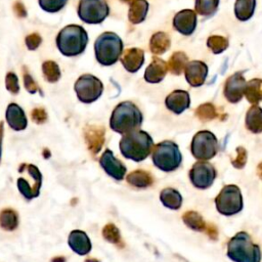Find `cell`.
I'll use <instances>...</instances> for the list:
<instances>
[{"label":"cell","instance_id":"20","mask_svg":"<svg viewBox=\"0 0 262 262\" xmlns=\"http://www.w3.org/2000/svg\"><path fill=\"white\" fill-rule=\"evenodd\" d=\"M6 121L14 130H24L27 127V118L23 108L16 103H10L6 110Z\"/></svg>","mask_w":262,"mask_h":262},{"label":"cell","instance_id":"25","mask_svg":"<svg viewBox=\"0 0 262 262\" xmlns=\"http://www.w3.org/2000/svg\"><path fill=\"white\" fill-rule=\"evenodd\" d=\"M256 0H235L234 14L241 21L249 20L255 12Z\"/></svg>","mask_w":262,"mask_h":262},{"label":"cell","instance_id":"8","mask_svg":"<svg viewBox=\"0 0 262 262\" xmlns=\"http://www.w3.org/2000/svg\"><path fill=\"white\" fill-rule=\"evenodd\" d=\"M190 150L199 161H207L216 156L218 151V140L216 136L207 130L198 132L191 141Z\"/></svg>","mask_w":262,"mask_h":262},{"label":"cell","instance_id":"19","mask_svg":"<svg viewBox=\"0 0 262 262\" xmlns=\"http://www.w3.org/2000/svg\"><path fill=\"white\" fill-rule=\"evenodd\" d=\"M69 246L71 249L79 254L86 255L91 250V243L87 234L81 230H74L69 235Z\"/></svg>","mask_w":262,"mask_h":262},{"label":"cell","instance_id":"35","mask_svg":"<svg viewBox=\"0 0 262 262\" xmlns=\"http://www.w3.org/2000/svg\"><path fill=\"white\" fill-rule=\"evenodd\" d=\"M68 0H39L40 7L47 12H57L64 7Z\"/></svg>","mask_w":262,"mask_h":262},{"label":"cell","instance_id":"31","mask_svg":"<svg viewBox=\"0 0 262 262\" xmlns=\"http://www.w3.org/2000/svg\"><path fill=\"white\" fill-rule=\"evenodd\" d=\"M229 41L226 37L220 35H212L207 39V47L214 54H220L228 48Z\"/></svg>","mask_w":262,"mask_h":262},{"label":"cell","instance_id":"32","mask_svg":"<svg viewBox=\"0 0 262 262\" xmlns=\"http://www.w3.org/2000/svg\"><path fill=\"white\" fill-rule=\"evenodd\" d=\"M42 72H43V76H44L45 80L48 81L49 83H54V82L58 81L61 76L58 64L52 60H47V61L43 62Z\"/></svg>","mask_w":262,"mask_h":262},{"label":"cell","instance_id":"15","mask_svg":"<svg viewBox=\"0 0 262 262\" xmlns=\"http://www.w3.org/2000/svg\"><path fill=\"white\" fill-rule=\"evenodd\" d=\"M100 166L103 170L113 178L117 180H122L126 174L125 165L114 157V154L110 149H105L100 158Z\"/></svg>","mask_w":262,"mask_h":262},{"label":"cell","instance_id":"26","mask_svg":"<svg viewBox=\"0 0 262 262\" xmlns=\"http://www.w3.org/2000/svg\"><path fill=\"white\" fill-rule=\"evenodd\" d=\"M187 63L188 57L186 53L183 51H176L170 56L167 62L168 71L175 76H179L182 74V72H184Z\"/></svg>","mask_w":262,"mask_h":262},{"label":"cell","instance_id":"13","mask_svg":"<svg viewBox=\"0 0 262 262\" xmlns=\"http://www.w3.org/2000/svg\"><path fill=\"white\" fill-rule=\"evenodd\" d=\"M196 23V12L191 9H182L173 17L174 29L184 36H189L194 32Z\"/></svg>","mask_w":262,"mask_h":262},{"label":"cell","instance_id":"14","mask_svg":"<svg viewBox=\"0 0 262 262\" xmlns=\"http://www.w3.org/2000/svg\"><path fill=\"white\" fill-rule=\"evenodd\" d=\"M184 76L191 87H200L207 79L208 66L202 60L188 61L184 70Z\"/></svg>","mask_w":262,"mask_h":262},{"label":"cell","instance_id":"5","mask_svg":"<svg viewBox=\"0 0 262 262\" xmlns=\"http://www.w3.org/2000/svg\"><path fill=\"white\" fill-rule=\"evenodd\" d=\"M123 51L122 39L113 32H104L98 36L94 43L96 60L104 67L115 64Z\"/></svg>","mask_w":262,"mask_h":262},{"label":"cell","instance_id":"42","mask_svg":"<svg viewBox=\"0 0 262 262\" xmlns=\"http://www.w3.org/2000/svg\"><path fill=\"white\" fill-rule=\"evenodd\" d=\"M206 233L210 236L211 239H214L216 241L217 239V236H218V230L216 228V226L214 224H208L206 226V229H205Z\"/></svg>","mask_w":262,"mask_h":262},{"label":"cell","instance_id":"40","mask_svg":"<svg viewBox=\"0 0 262 262\" xmlns=\"http://www.w3.org/2000/svg\"><path fill=\"white\" fill-rule=\"evenodd\" d=\"M24 83H25L26 89L29 92L35 93V92L38 91V85L36 84V82L33 80L32 76L29 73H25L24 74Z\"/></svg>","mask_w":262,"mask_h":262},{"label":"cell","instance_id":"37","mask_svg":"<svg viewBox=\"0 0 262 262\" xmlns=\"http://www.w3.org/2000/svg\"><path fill=\"white\" fill-rule=\"evenodd\" d=\"M233 167L236 169H242L247 163V150L243 146L236 148V157L231 161Z\"/></svg>","mask_w":262,"mask_h":262},{"label":"cell","instance_id":"24","mask_svg":"<svg viewBox=\"0 0 262 262\" xmlns=\"http://www.w3.org/2000/svg\"><path fill=\"white\" fill-rule=\"evenodd\" d=\"M244 96L252 104H258L262 100V79H251L246 83Z\"/></svg>","mask_w":262,"mask_h":262},{"label":"cell","instance_id":"28","mask_svg":"<svg viewBox=\"0 0 262 262\" xmlns=\"http://www.w3.org/2000/svg\"><path fill=\"white\" fill-rule=\"evenodd\" d=\"M220 0H195L194 11L202 16H212L218 9Z\"/></svg>","mask_w":262,"mask_h":262},{"label":"cell","instance_id":"21","mask_svg":"<svg viewBox=\"0 0 262 262\" xmlns=\"http://www.w3.org/2000/svg\"><path fill=\"white\" fill-rule=\"evenodd\" d=\"M245 123L247 129L251 132H262V108L257 104H253L246 114Z\"/></svg>","mask_w":262,"mask_h":262},{"label":"cell","instance_id":"18","mask_svg":"<svg viewBox=\"0 0 262 262\" xmlns=\"http://www.w3.org/2000/svg\"><path fill=\"white\" fill-rule=\"evenodd\" d=\"M168 72V64L160 57L154 56L144 72V80L148 83H160Z\"/></svg>","mask_w":262,"mask_h":262},{"label":"cell","instance_id":"1","mask_svg":"<svg viewBox=\"0 0 262 262\" xmlns=\"http://www.w3.org/2000/svg\"><path fill=\"white\" fill-rule=\"evenodd\" d=\"M142 120L143 117L140 110L133 102L123 101L113 111L110 119V126L114 131L124 135L138 130Z\"/></svg>","mask_w":262,"mask_h":262},{"label":"cell","instance_id":"44","mask_svg":"<svg viewBox=\"0 0 262 262\" xmlns=\"http://www.w3.org/2000/svg\"><path fill=\"white\" fill-rule=\"evenodd\" d=\"M122 2H125V3H131L132 1H134V0H121Z\"/></svg>","mask_w":262,"mask_h":262},{"label":"cell","instance_id":"33","mask_svg":"<svg viewBox=\"0 0 262 262\" xmlns=\"http://www.w3.org/2000/svg\"><path fill=\"white\" fill-rule=\"evenodd\" d=\"M217 110L211 102H206L198 106L195 110V116L203 122H208L217 117Z\"/></svg>","mask_w":262,"mask_h":262},{"label":"cell","instance_id":"3","mask_svg":"<svg viewBox=\"0 0 262 262\" xmlns=\"http://www.w3.org/2000/svg\"><path fill=\"white\" fill-rule=\"evenodd\" d=\"M88 44L85 29L78 25H69L61 29L56 37V46L64 56H77L84 52Z\"/></svg>","mask_w":262,"mask_h":262},{"label":"cell","instance_id":"29","mask_svg":"<svg viewBox=\"0 0 262 262\" xmlns=\"http://www.w3.org/2000/svg\"><path fill=\"white\" fill-rule=\"evenodd\" d=\"M127 181L136 187H147L152 183V176L142 170H137L127 176Z\"/></svg>","mask_w":262,"mask_h":262},{"label":"cell","instance_id":"30","mask_svg":"<svg viewBox=\"0 0 262 262\" xmlns=\"http://www.w3.org/2000/svg\"><path fill=\"white\" fill-rule=\"evenodd\" d=\"M182 219H183V222L191 229L193 230H196V231H205L206 229V222L204 221L203 217L194 212V211H188V212H185L182 216Z\"/></svg>","mask_w":262,"mask_h":262},{"label":"cell","instance_id":"4","mask_svg":"<svg viewBox=\"0 0 262 262\" xmlns=\"http://www.w3.org/2000/svg\"><path fill=\"white\" fill-rule=\"evenodd\" d=\"M227 256L234 262H260L262 255L259 246L252 242L251 236L241 231L228 242Z\"/></svg>","mask_w":262,"mask_h":262},{"label":"cell","instance_id":"11","mask_svg":"<svg viewBox=\"0 0 262 262\" xmlns=\"http://www.w3.org/2000/svg\"><path fill=\"white\" fill-rule=\"evenodd\" d=\"M216 174L217 173L213 165L206 161H199L193 164L188 176L194 187L206 189L213 184Z\"/></svg>","mask_w":262,"mask_h":262},{"label":"cell","instance_id":"38","mask_svg":"<svg viewBox=\"0 0 262 262\" xmlns=\"http://www.w3.org/2000/svg\"><path fill=\"white\" fill-rule=\"evenodd\" d=\"M103 236L112 243H118L120 241V232L114 224H107L103 228Z\"/></svg>","mask_w":262,"mask_h":262},{"label":"cell","instance_id":"16","mask_svg":"<svg viewBox=\"0 0 262 262\" xmlns=\"http://www.w3.org/2000/svg\"><path fill=\"white\" fill-rule=\"evenodd\" d=\"M165 104L168 110L174 114H181L190 105L189 93L185 90H174L165 99Z\"/></svg>","mask_w":262,"mask_h":262},{"label":"cell","instance_id":"9","mask_svg":"<svg viewBox=\"0 0 262 262\" xmlns=\"http://www.w3.org/2000/svg\"><path fill=\"white\" fill-rule=\"evenodd\" d=\"M77 11L82 21L97 25L106 18L110 7L106 0H80Z\"/></svg>","mask_w":262,"mask_h":262},{"label":"cell","instance_id":"2","mask_svg":"<svg viewBox=\"0 0 262 262\" xmlns=\"http://www.w3.org/2000/svg\"><path fill=\"white\" fill-rule=\"evenodd\" d=\"M154 141L148 133L142 130H135L123 135L120 141L122 155L135 162L146 159L152 151Z\"/></svg>","mask_w":262,"mask_h":262},{"label":"cell","instance_id":"36","mask_svg":"<svg viewBox=\"0 0 262 262\" xmlns=\"http://www.w3.org/2000/svg\"><path fill=\"white\" fill-rule=\"evenodd\" d=\"M5 85L6 88L9 92H11L12 94H16L19 91V85H18V79L16 77V75L14 73L9 72L6 75L5 78Z\"/></svg>","mask_w":262,"mask_h":262},{"label":"cell","instance_id":"43","mask_svg":"<svg viewBox=\"0 0 262 262\" xmlns=\"http://www.w3.org/2000/svg\"><path fill=\"white\" fill-rule=\"evenodd\" d=\"M257 174H258V176L262 179V163H260V164L258 165V167H257Z\"/></svg>","mask_w":262,"mask_h":262},{"label":"cell","instance_id":"6","mask_svg":"<svg viewBox=\"0 0 262 262\" xmlns=\"http://www.w3.org/2000/svg\"><path fill=\"white\" fill-rule=\"evenodd\" d=\"M151 159L155 166L160 170L170 172L176 170L180 166L182 156L175 142L165 140L155 146Z\"/></svg>","mask_w":262,"mask_h":262},{"label":"cell","instance_id":"27","mask_svg":"<svg viewBox=\"0 0 262 262\" xmlns=\"http://www.w3.org/2000/svg\"><path fill=\"white\" fill-rule=\"evenodd\" d=\"M160 200L163 205L169 209L177 210L182 205V196L181 194L174 188H165L161 191Z\"/></svg>","mask_w":262,"mask_h":262},{"label":"cell","instance_id":"34","mask_svg":"<svg viewBox=\"0 0 262 262\" xmlns=\"http://www.w3.org/2000/svg\"><path fill=\"white\" fill-rule=\"evenodd\" d=\"M0 226L6 230H13L17 226V215L13 210H3L0 214Z\"/></svg>","mask_w":262,"mask_h":262},{"label":"cell","instance_id":"7","mask_svg":"<svg viewBox=\"0 0 262 262\" xmlns=\"http://www.w3.org/2000/svg\"><path fill=\"white\" fill-rule=\"evenodd\" d=\"M215 205L217 211L225 216L241 212L244 206L241 189L234 184L225 185L215 198Z\"/></svg>","mask_w":262,"mask_h":262},{"label":"cell","instance_id":"23","mask_svg":"<svg viewBox=\"0 0 262 262\" xmlns=\"http://www.w3.org/2000/svg\"><path fill=\"white\" fill-rule=\"evenodd\" d=\"M171 46V40L167 33L157 32L149 40V49L156 55H161L165 53Z\"/></svg>","mask_w":262,"mask_h":262},{"label":"cell","instance_id":"10","mask_svg":"<svg viewBox=\"0 0 262 262\" xmlns=\"http://www.w3.org/2000/svg\"><path fill=\"white\" fill-rule=\"evenodd\" d=\"M74 88L77 97L84 103H91L95 101L100 97L103 91L102 82L90 74H85L79 77Z\"/></svg>","mask_w":262,"mask_h":262},{"label":"cell","instance_id":"39","mask_svg":"<svg viewBox=\"0 0 262 262\" xmlns=\"http://www.w3.org/2000/svg\"><path fill=\"white\" fill-rule=\"evenodd\" d=\"M41 41H42V38L40 37V35L37 33H33L26 38V45L30 50H35L39 47V45L41 44Z\"/></svg>","mask_w":262,"mask_h":262},{"label":"cell","instance_id":"17","mask_svg":"<svg viewBox=\"0 0 262 262\" xmlns=\"http://www.w3.org/2000/svg\"><path fill=\"white\" fill-rule=\"evenodd\" d=\"M120 59L126 71L136 73L144 62V51L140 48H129L124 51Z\"/></svg>","mask_w":262,"mask_h":262},{"label":"cell","instance_id":"12","mask_svg":"<svg viewBox=\"0 0 262 262\" xmlns=\"http://www.w3.org/2000/svg\"><path fill=\"white\" fill-rule=\"evenodd\" d=\"M246 79L243 72H235L229 76L224 84L223 94L227 101L236 103L242 100L244 96V90L246 86Z\"/></svg>","mask_w":262,"mask_h":262},{"label":"cell","instance_id":"41","mask_svg":"<svg viewBox=\"0 0 262 262\" xmlns=\"http://www.w3.org/2000/svg\"><path fill=\"white\" fill-rule=\"evenodd\" d=\"M32 118L35 122H43L46 119V113L42 108H35L32 113Z\"/></svg>","mask_w":262,"mask_h":262},{"label":"cell","instance_id":"22","mask_svg":"<svg viewBox=\"0 0 262 262\" xmlns=\"http://www.w3.org/2000/svg\"><path fill=\"white\" fill-rule=\"evenodd\" d=\"M147 11L148 2L146 0H134L130 3L128 18L134 25L140 24L145 19Z\"/></svg>","mask_w":262,"mask_h":262}]
</instances>
